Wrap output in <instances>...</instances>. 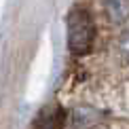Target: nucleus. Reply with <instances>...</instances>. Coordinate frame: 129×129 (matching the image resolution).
Returning a JSON list of instances; mask_svg holds the SVG:
<instances>
[{
    "instance_id": "obj_1",
    "label": "nucleus",
    "mask_w": 129,
    "mask_h": 129,
    "mask_svg": "<svg viewBox=\"0 0 129 129\" xmlns=\"http://www.w3.org/2000/svg\"><path fill=\"white\" fill-rule=\"evenodd\" d=\"M66 28H68L70 51L76 53V55L89 53L93 42H95V23H93V17H91L89 11L83 7H74L68 13Z\"/></svg>"
},
{
    "instance_id": "obj_2",
    "label": "nucleus",
    "mask_w": 129,
    "mask_h": 129,
    "mask_svg": "<svg viewBox=\"0 0 129 129\" xmlns=\"http://www.w3.org/2000/svg\"><path fill=\"white\" fill-rule=\"evenodd\" d=\"M66 112L59 104H51L40 110V114L34 121V129H63Z\"/></svg>"
},
{
    "instance_id": "obj_3",
    "label": "nucleus",
    "mask_w": 129,
    "mask_h": 129,
    "mask_svg": "<svg viewBox=\"0 0 129 129\" xmlns=\"http://www.w3.org/2000/svg\"><path fill=\"white\" fill-rule=\"evenodd\" d=\"M104 11L112 23H125L129 19V0H104Z\"/></svg>"
},
{
    "instance_id": "obj_4",
    "label": "nucleus",
    "mask_w": 129,
    "mask_h": 129,
    "mask_svg": "<svg viewBox=\"0 0 129 129\" xmlns=\"http://www.w3.org/2000/svg\"><path fill=\"white\" fill-rule=\"evenodd\" d=\"M121 51H123V53H125V55L129 57V30L125 32V36L121 38Z\"/></svg>"
}]
</instances>
